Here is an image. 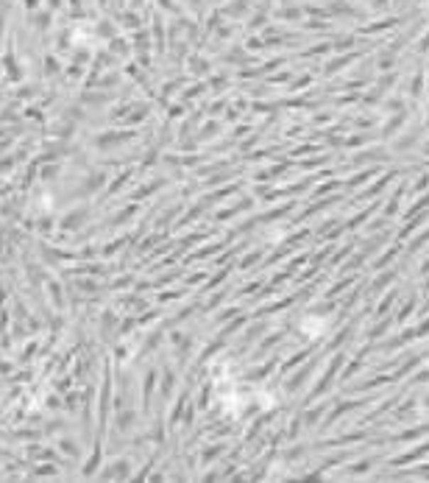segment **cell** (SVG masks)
Masks as SVG:
<instances>
[{
    "label": "cell",
    "instance_id": "obj_1",
    "mask_svg": "<svg viewBox=\"0 0 429 483\" xmlns=\"http://www.w3.org/2000/svg\"><path fill=\"white\" fill-rule=\"evenodd\" d=\"M326 327H329V322H326V319H318V316H304V322H301V330H304V335H310V338L323 335Z\"/></svg>",
    "mask_w": 429,
    "mask_h": 483
}]
</instances>
